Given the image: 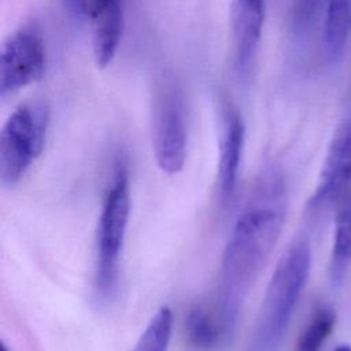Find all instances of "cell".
<instances>
[{"label":"cell","mask_w":351,"mask_h":351,"mask_svg":"<svg viewBox=\"0 0 351 351\" xmlns=\"http://www.w3.org/2000/svg\"><path fill=\"white\" fill-rule=\"evenodd\" d=\"M311 250L296 239L280 258L267 284L248 351H277L310 274Z\"/></svg>","instance_id":"cell-2"},{"label":"cell","mask_w":351,"mask_h":351,"mask_svg":"<svg viewBox=\"0 0 351 351\" xmlns=\"http://www.w3.org/2000/svg\"><path fill=\"white\" fill-rule=\"evenodd\" d=\"M0 351H10L5 343H1V346H0Z\"/></svg>","instance_id":"cell-18"},{"label":"cell","mask_w":351,"mask_h":351,"mask_svg":"<svg viewBox=\"0 0 351 351\" xmlns=\"http://www.w3.org/2000/svg\"><path fill=\"white\" fill-rule=\"evenodd\" d=\"M265 0H233L232 43L234 64L240 75L251 71L261 41Z\"/></svg>","instance_id":"cell-11"},{"label":"cell","mask_w":351,"mask_h":351,"mask_svg":"<svg viewBox=\"0 0 351 351\" xmlns=\"http://www.w3.org/2000/svg\"><path fill=\"white\" fill-rule=\"evenodd\" d=\"M335 239L330 259V274L335 282L340 281L351 263V202L335 210Z\"/></svg>","instance_id":"cell-13"},{"label":"cell","mask_w":351,"mask_h":351,"mask_svg":"<svg viewBox=\"0 0 351 351\" xmlns=\"http://www.w3.org/2000/svg\"><path fill=\"white\" fill-rule=\"evenodd\" d=\"M245 129L244 122L232 104L222 110L221 130L218 140V166H217V191L222 204H228L233 197L244 151Z\"/></svg>","instance_id":"cell-10"},{"label":"cell","mask_w":351,"mask_h":351,"mask_svg":"<svg viewBox=\"0 0 351 351\" xmlns=\"http://www.w3.org/2000/svg\"><path fill=\"white\" fill-rule=\"evenodd\" d=\"M173 332V311L163 306L149 319L132 351H167Z\"/></svg>","instance_id":"cell-14"},{"label":"cell","mask_w":351,"mask_h":351,"mask_svg":"<svg viewBox=\"0 0 351 351\" xmlns=\"http://www.w3.org/2000/svg\"><path fill=\"white\" fill-rule=\"evenodd\" d=\"M335 321V314L329 307L324 306L317 308L303 328L296 341L295 351H321L333 330Z\"/></svg>","instance_id":"cell-15"},{"label":"cell","mask_w":351,"mask_h":351,"mask_svg":"<svg viewBox=\"0 0 351 351\" xmlns=\"http://www.w3.org/2000/svg\"><path fill=\"white\" fill-rule=\"evenodd\" d=\"M324 0H293L291 8V23L295 34H306L315 22Z\"/></svg>","instance_id":"cell-16"},{"label":"cell","mask_w":351,"mask_h":351,"mask_svg":"<svg viewBox=\"0 0 351 351\" xmlns=\"http://www.w3.org/2000/svg\"><path fill=\"white\" fill-rule=\"evenodd\" d=\"M348 202H351V117L335 132L308 208L321 213Z\"/></svg>","instance_id":"cell-7"},{"label":"cell","mask_w":351,"mask_h":351,"mask_svg":"<svg viewBox=\"0 0 351 351\" xmlns=\"http://www.w3.org/2000/svg\"><path fill=\"white\" fill-rule=\"evenodd\" d=\"M49 122V110L43 101L18 106L5 121L0 134V182L14 188L40 156Z\"/></svg>","instance_id":"cell-4"},{"label":"cell","mask_w":351,"mask_h":351,"mask_svg":"<svg viewBox=\"0 0 351 351\" xmlns=\"http://www.w3.org/2000/svg\"><path fill=\"white\" fill-rule=\"evenodd\" d=\"M45 73V49L40 32L25 26L3 44L0 62V95L5 97L40 80Z\"/></svg>","instance_id":"cell-6"},{"label":"cell","mask_w":351,"mask_h":351,"mask_svg":"<svg viewBox=\"0 0 351 351\" xmlns=\"http://www.w3.org/2000/svg\"><path fill=\"white\" fill-rule=\"evenodd\" d=\"M240 308L219 293L208 303L193 307L185 322L188 341L202 351H217L225 347L236 330Z\"/></svg>","instance_id":"cell-8"},{"label":"cell","mask_w":351,"mask_h":351,"mask_svg":"<svg viewBox=\"0 0 351 351\" xmlns=\"http://www.w3.org/2000/svg\"><path fill=\"white\" fill-rule=\"evenodd\" d=\"M333 351H351V346H348V344H340V346L336 347Z\"/></svg>","instance_id":"cell-17"},{"label":"cell","mask_w":351,"mask_h":351,"mask_svg":"<svg viewBox=\"0 0 351 351\" xmlns=\"http://www.w3.org/2000/svg\"><path fill=\"white\" fill-rule=\"evenodd\" d=\"M351 36V0H328L324 25V49L330 62L343 56Z\"/></svg>","instance_id":"cell-12"},{"label":"cell","mask_w":351,"mask_h":351,"mask_svg":"<svg viewBox=\"0 0 351 351\" xmlns=\"http://www.w3.org/2000/svg\"><path fill=\"white\" fill-rule=\"evenodd\" d=\"M90 29L93 56L97 66L106 67L115 56L122 36L121 0H70Z\"/></svg>","instance_id":"cell-9"},{"label":"cell","mask_w":351,"mask_h":351,"mask_svg":"<svg viewBox=\"0 0 351 351\" xmlns=\"http://www.w3.org/2000/svg\"><path fill=\"white\" fill-rule=\"evenodd\" d=\"M287 186L278 169H266L237 215L225 245L221 262L218 293L226 300L243 304L273 252L285 219Z\"/></svg>","instance_id":"cell-1"},{"label":"cell","mask_w":351,"mask_h":351,"mask_svg":"<svg viewBox=\"0 0 351 351\" xmlns=\"http://www.w3.org/2000/svg\"><path fill=\"white\" fill-rule=\"evenodd\" d=\"M186 121L181 95L174 89L159 93L154 112L152 144L159 169L167 174L181 171L186 158Z\"/></svg>","instance_id":"cell-5"},{"label":"cell","mask_w":351,"mask_h":351,"mask_svg":"<svg viewBox=\"0 0 351 351\" xmlns=\"http://www.w3.org/2000/svg\"><path fill=\"white\" fill-rule=\"evenodd\" d=\"M97 222L95 284L100 298L108 299L118 284L119 261L130 217V185L128 167L119 162L114 169Z\"/></svg>","instance_id":"cell-3"}]
</instances>
